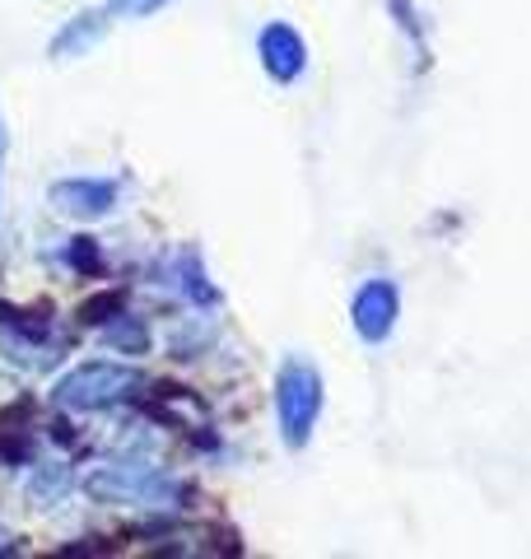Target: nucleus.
Returning a JSON list of instances; mask_svg holds the SVG:
<instances>
[{
  "label": "nucleus",
  "instance_id": "obj_7",
  "mask_svg": "<svg viewBox=\"0 0 531 559\" xmlns=\"http://www.w3.org/2000/svg\"><path fill=\"white\" fill-rule=\"evenodd\" d=\"M103 28H108V14H98V10L75 14V20L51 38V57H80V51H88L103 38Z\"/></svg>",
  "mask_w": 531,
  "mask_h": 559
},
{
  "label": "nucleus",
  "instance_id": "obj_6",
  "mask_svg": "<svg viewBox=\"0 0 531 559\" xmlns=\"http://www.w3.org/2000/svg\"><path fill=\"white\" fill-rule=\"evenodd\" d=\"M261 66H266V75L280 80V84L298 80V75H304V66H308V47H304V38H298L290 24L261 28Z\"/></svg>",
  "mask_w": 531,
  "mask_h": 559
},
{
  "label": "nucleus",
  "instance_id": "obj_9",
  "mask_svg": "<svg viewBox=\"0 0 531 559\" xmlns=\"http://www.w3.org/2000/svg\"><path fill=\"white\" fill-rule=\"evenodd\" d=\"M66 489H70V471L66 466H57V471H43V480H33V499H51V495H57V499H66Z\"/></svg>",
  "mask_w": 531,
  "mask_h": 559
},
{
  "label": "nucleus",
  "instance_id": "obj_1",
  "mask_svg": "<svg viewBox=\"0 0 531 559\" xmlns=\"http://www.w3.org/2000/svg\"><path fill=\"white\" fill-rule=\"evenodd\" d=\"M275 415H280V433H285L290 448H304L308 433L322 415V378H317L312 364L290 359L275 378Z\"/></svg>",
  "mask_w": 531,
  "mask_h": 559
},
{
  "label": "nucleus",
  "instance_id": "obj_8",
  "mask_svg": "<svg viewBox=\"0 0 531 559\" xmlns=\"http://www.w3.org/2000/svg\"><path fill=\"white\" fill-rule=\"evenodd\" d=\"M168 0H108V14L113 20H145V14L164 10Z\"/></svg>",
  "mask_w": 531,
  "mask_h": 559
},
{
  "label": "nucleus",
  "instance_id": "obj_10",
  "mask_svg": "<svg viewBox=\"0 0 531 559\" xmlns=\"http://www.w3.org/2000/svg\"><path fill=\"white\" fill-rule=\"evenodd\" d=\"M0 164H5V127H0Z\"/></svg>",
  "mask_w": 531,
  "mask_h": 559
},
{
  "label": "nucleus",
  "instance_id": "obj_2",
  "mask_svg": "<svg viewBox=\"0 0 531 559\" xmlns=\"http://www.w3.org/2000/svg\"><path fill=\"white\" fill-rule=\"evenodd\" d=\"M140 388L135 369H121V364H84V369L66 373L57 382V406L66 411H108L117 401H127Z\"/></svg>",
  "mask_w": 531,
  "mask_h": 559
},
{
  "label": "nucleus",
  "instance_id": "obj_5",
  "mask_svg": "<svg viewBox=\"0 0 531 559\" xmlns=\"http://www.w3.org/2000/svg\"><path fill=\"white\" fill-rule=\"evenodd\" d=\"M51 205L70 219H98L117 205V182L108 178H66V182H51Z\"/></svg>",
  "mask_w": 531,
  "mask_h": 559
},
{
  "label": "nucleus",
  "instance_id": "obj_3",
  "mask_svg": "<svg viewBox=\"0 0 531 559\" xmlns=\"http://www.w3.org/2000/svg\"><path fill=\"white\" fill-rule=\"evenodd\" d=\"M84 489L103 503H154L168 495V476H158L145 462H117V466L94 471L84 480Z\"/></svg>",
  "mask_w": 531,
  "mask_h": 559
},
{
  "label": "nucleus",
  "instance_id": "obj_4",
  "mask_svg": "<svg viewBox=\"0 0 531 559\" xmlns=\"http://www.w3.org/2000/svg\"><path fill=\"white\" fill-rule=\"evenodd\" d=\"M397 312H401V294L392 280H364L359 289H354V304H350V322L354 331L368 341V345H378L392 336V326H397Z\"/></svg>",
  "mask_w": 531,
  "mask_h": 559
}]
</instances>
